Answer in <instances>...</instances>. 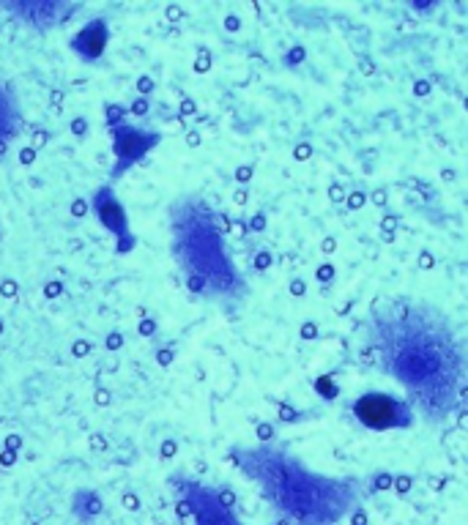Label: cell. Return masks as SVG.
I'll return each mask as SVG.
<instances>
[{
  "instance_id": "1",
  "label": "cell",
  "mask_w": 468,
  "mask_h": 525,
  "mask_svg": "<svg viewBox=\"0 0 468 525\" xmlns=\"http://www.w3.org/2000/svg\"><path fill=\"white\" fill-rule=\"evenodd\" d=\"M392 315L406 329V340L375 320V353L381 356L384 370L414 392L422 411L449 413L463 378L460 348L452 340V331L427 304L411 301H386Z\"/></svg>"
},
{
  "instance_id": "2",
  "label": "cell",
  "mask_w": 468,
  "mask_h": 525,
  "mask_svg": "<svg viewBox=\"0 0 468 525\" xmlns=\"http://www.w3.org/2000/svg\"><path fill=\"white\" fill-rule=\"evenodd\" d=\"M356 422L367 430L386 433V430H408L414 424V408L411 402L397 400L386 392H367L351 405Z\"/></svg>"
},
{
  "instance_id": "3",
  "label": "cell",
  "mask_w": 468,
  "mask_h": 525,
  "mask_svg": "<svg viewBox=\"0 0 468 525\" xmlns=\"http://www.w3.org/2000/svg\"><path fill=\"white\" fill-rule=\"evenodd\" d=\"M110 137H113V154H115V165L110 170V181H118L121 175L129 170L132 165H137L146 154H151L156 145L162 143V134L159 132H148V129H137V126L121 124L110 129Z\"/></svg>"
},
{
  "instance_id": "4",
  "label": "cell",
  "mask_w": 468,
  "mask_h": 525,
  "mask_svg": "<svg viewBox=\"0 0 468 525\" xmlns=\"http://www.w3.org/2000/svg\"><path fill=\"white\" fill-rule=\"evenodd\" d=\"M91 214H96V219L102 222L104 230H110L118 241H126L132 238V230H129V217H126V208L121 206V200L115 197L113 184L99 186L91 197Z\"/></svg>"
},
{
  "instance_id": "5",
  "label": "cell",
  "mask_w": 468,
  "mask_h": 525,
  "mask_svg": "<svg viewBox=\"0 0 468 525\" xmlns=\"http://www.w3.org/2000/svg\"><path fill=\"white\" fill-rule=\"evenodd\" d=\"M184 504L189 506V515H198L200 525H241L236 517H230L228 509L217 501V493L211 490L195 487V495L184 498Z\"/></svg>"
},
{
  "instance_id": "6",
  "label": "cell",
  "mask_w": 468,
  "mask_h": 525,
  "mask_svg": "<svg viewBox=\"0 0 468 525\" xmlns=\"http://www.w3.org/2000/svg\"><path fill=\"white\" fill-rule=\"evenodd\" d=\"M3 9L17 11V14H25L28 17V25H39V28H50V25H61L69 14L80 9V6H69V3H3Z\"/></svg>"
},
{
  "instance_id": "7",
  "label": "cell",
  "mask_w": 468,
  "mask_h": 525,
  "mask_svg": "<svg viewBox=\"0 0 468 525\" xmlns=\"http://www.w3.org/2000/svg\"><path fill=\"white\" fill-rule=\"evenodd\" d=\"M107 39H110V31H107V22L94 20L85 25L83 31L77 33L72 39V50L85 58V61H99L107 50Z\"/></svg>"
},
{
  "instance_id": "8",
  "label": "cell",
  "mask_w": 468,
  "mask_h": 525,
  "mask_svg": "<svg viewBox=\"0 0 468 525\" xmlns=\"http://www.w3.org/2000/svg\"><path fill=\"white\" fill-rule=\"evenodd\" d=\"M17 124H20V118L11 104V96L0 88V140H14Z\"/></svg>"
},
{
  "instance_id": "9",
  "label": "cell",
  "mask_w": 468,
  "mask_h": 525,
  "mask_svg": "<svg viewBox=\"0 0 468 525\" xmlns=\"http://www.w3.org/2000/svg\"><path fill=\"white\" fill-rule=\"evenodd\" d=\"M74 512L80 517H96L99 512H102V498L96 493H91V490H80V493L74 495Z\"/></svg>"
},
{
  "instance_id": "10",
  "label": "cell",
  "mask_w": 468,
  "mask_h": 525,
  "mask_svg": "<svg viewBox=\"0 0 468 525\" xmlns=\"http://www.w3.org/2000/svg\"><path fill=\"white\" fill-rule=\"evenodd\" d=\"M126 115L129 113H126L124 104H104V124H107V129H115V126L124 124Z\"/></svg>"
},
{
  "instance_id": "11",
  "label": "cell",
  "mask_w": 468,
  "mask_h": 525,
  "mask_svg": "<svg viewBox=\"0 0 468 525\" xmlns=\"http://www.w3.org/2000/svg\"><path fill=\"white\" fill-rule=\"evenodd\" d=\"M315 389H318V394H321L323 400H334V397L340 394V386L332 383V375H321V378L315 381Z\"/></svg>"
},
{
  "instance_id": "12",
  "label": "cell",
  "mask_w": 468,
  "mask_h": 525,
  "mask_svg": "<svg viewBox=\"0 0 468 525\" xmlns=\"http://www.w3.org/2000/svg\"><path fill=\"white\" fill-rule=\"evenodd\" d=\"M124 342H126L124 334L118 329L107 331V337H104V350H107V353H118V350L124 348Z\"/></svg>"
},
{
  "instance_id": "13",
  "label": "cell",
  "mask_w": 468,
  "mask_h": 525,
  "mask_svg": "<svg viewBox=\"0 0 468 525\" xmlns=\"http://www.w3.org/2000/svg\"><path fill=\"white\" fill-rule=\"evenodd\" d=\"M271 266H274V255H271L269 249L255 252V258H252V268H255V271H269Z\"/></svg>"
},
{
  "instance_id": "14",
  "label": "cell",
  "mask_w": 468,
  "mask_h": 525,
  "mask_svg": "<svg viewBox=\"0 0 468 525\" xmlns=\"http://www.w3.org/2000/svg\"><path fill=\"white\" fill-rule=\"evenodd\" d=\"M274 435H277V427L271 422H255V438L260 443H269L274 441Z\"/></svg>"
},
{
  "instance_id": "15",
  "label": "cell",
  "mask_w": 468,
  "mask_h": 525,
  "mask_svg": "<svg viewBox=\"0 0 468 525\" xmlns=\"http://www.w3.org/2000/svg\"><path fill=\"white\" fill-rule=\"evenodd\" d=\"M135 85H137V93H140L143 99H148V96L156 91V80L151 77V74H140Z\"/></svg>"
},
{
  "instance_id": "16",
  "label": "cell",
  "mask_w": 468,
  "mask_h": 525,
  "mask_svg": "<svg viewBox=\"0 0 468 525\" xmlns=\"http://www.w3.org/2000/svg\"><path fill=\"white\" fill-rule=\"evenodd\" d=\"M126 113L135 115V118H143V115L151 113V102H148V99H143V96H137L135 102L126 107Z\"/></svg>"
},
{
  "instance_id": "17",
  "label": "cell",
  "mask_w": 468,
  "mask_h": 525,
  "mask_svg": "<svg viewBox=\"0 0 468 525\" xmlns=\"http://www.w3.org/2000/svg\"><path fill=\"white\" fill-rule=\"evenodd\" d=\"M367 200H370V195L362 192V189H356V192H351V195L345 197V206L351 208V211H359V208L367 206Z\"/></svg>"
},
{
  "instance_id": "18",
  "label": "cell",
  "mask_w": 468,
  "mask_h": 525,
  "mask_svg": "<svg viewBox=\"0 0 468 525\" xmlns=\"http://www.w3.org/2000/svg\"><path fill=\"white\" fill-rule=\"evenodd\" d=\"M211 63H214V58H211V52H208L206 47H200L198 58H195V72H198V74L211 72Z\"/></svg>"
},
{
  "instance_id": "19",
  "label": "cell",
  "mask_w": 468,
  "mask_h": 525,
  "mask_svg": "<svg viewBox=\"0 0 468 525\" xmlns=\"http://www.w3.org/2000/svg\"><path fill=\"white\" fill-rule=\"evenodd\" d=\"M334 277H337V268H334V263H321L318 271H315V279H318L321 285H329V282H334Z\"/></svg>"
},
{
  "instance_id": "20",
  "label": "cell",
  "mask_w": 468,
  "mask_h": 525,
  "mask_svg": "<svg viewBox=\"0 0 468 525\" xmlns=\"http://www.w3.org/2000/svg\"><path fill=\"white\" fill-rule=\"evenodd\" d=\"M91 353H94V342H88V340H74L72 342L74 359H88Z\"/></svg>"
},
{
  "instance_id": "21",
  "label": "cell",
  "mask_w": 468,
  "mask_h": 525,
  "mask_svg": "<svg viewBox=\"0 0 468 525\" xmlns=\"http://www.w3.org/2000/svg\"><path fill=\"white\" fill-rule=\"evenodd\" d=\"M397 227H400V219H397L395 214H386V217L381 219V233H384L386 241H392V238H395Z\"/></svg>"
},
{
  "instance_id": "22",
  "label": "cell",
  "mask_w": 468,
  "mask_h": 525,
  "mask_svg": "<svg viewBox=\"0 0 468 525\" xmlns=\"http://www.w3.org/2000/svg\"><path fill=\"white\" fill-rule=\"evenodd\" d=\"M69 129H72L74 137H85V134L91 132V121H88L85 115H77V118H72V124H69Z\"/></svg>"
},
{
  "instance_id": "23",
  "label": "cell",
  "mask_w": 468,
  "mask_h": 525,
  "mask_svg": "<svg viewBox=\"0 0 468 525\" xmlns=\"http://www.w3.org/2000/svg\"><path fill=\"white\" fill-rule=\"evenodd\" d=\"M266 227H269V219H266L263 211H258L255 217L247 219V230H250V233H266Z\"/></svg>"
},
{
  "instance_id": "24",
  "label": "cell",
  "mask_w": 468,
  "mask_h": 525,
  "mask_svg": "<svg viewBox=\"0 0 468 525\" xmlns=\"http://www.w3.org/2000/svg\"><path fill=\"white\" fill-rule=\"evenodd\" d=\"M156 329H159V323H156L154 318H140V323H137V334H140V337H154L156 334Z\"/></svg>"
},
{
  "instance_id": "25",
  "label": "cell",
  "mask_w": 468,
  "mask_h": 525,
  "mask_svg": "<svg viewBox=\"0 0 468 525\" xmlns=\"http://www.w3.org/2000/svg\"><path fill=\"white\" fill-rule=\"evenodd\" d=\"M252 175H255V167L252 165H239L233 170V178H236V184L247 186L252 181Z\"/></svg>"
},
{
  "instance_id": "26",
  "label": "cell",
  "mask_w": 468,
  "mask_h": 525,
  "mask_svg": "<svg viewBox=\"0 0 468 525\" xmlns=\"http://www.w3.org/2000/svg\"><path fill=\"white\" fill-rule=\"evenodd\" d=\"M392 487L397 490V495H406V493H411V487H414V479H411L408 474H400V476H395V479H392Z\"/></svg>"
},
{
  "instance_id": "27",
  "label": "cell",
  "mask_w": 468,
  "mask_h": 525,
  "mask_svg": "<svg viewBox=\"0 0 468 525\" xmlns=\"http://www.w3.org/2000/svg\"><path fill=\"white\" fill-rule=\"evenodd\" d=\"M280 422H299V419H302V413L296 411V408H291V405H288V402H280Z\"/></svg>"
},
{
  "instance_id": "28",
  "label": "cell",
  "mask_w": 468,
  "mask_h": 525,
  "mask_svg": "<svg viewBox=\"0 0 468 525\" xmlns=\"http://www.w3.org/2000/svg\"><path fill=\"white\" fill-rule=\"evenodd\" d=\"M88 214H91V206H88V200H83V197H74L72 217L74 219H85Z\"/></svg>"
},
{
  "instance_id": "29",
  "label": "cell",
  "mask_w": 468,
  "mask_h": 525,
  "mask_svg": "<svg viewBox=\"0 0 468 525\" xmlns=\"http://www.w3.org/2000/svg\"><path fill=\"white\" fill-rule=\"evenodd\" d=\"M0 296H3V299L14 301L17 296H20V285H17L14 279H6V282L0 285Z\"/></svg>"
},
{
  "instance_id": "30",
  "label": "cell",
  "mask_w": 468,
  "mask_h": 525,
  "mask_svg": "<svg viewBox=\"0 0 468 525\" xmlns=\"http://www.w3.org/2000/svg\"><path fill=\"white\" fill-rule=\"evenodd\" d=\"M318 323H312V320H307V323H302V329H299V337H302L304 342H310V340H318Z\"/></svg>"
},
{
  "instance_id": "31",
  "label": "cell",
  "mask_w": 468,
  "mask_h": 525,
  "mask_svg": "<svg viewBox=\"0 0 468 525\" xmlns=\"http://www.w3.org/2000/svg\"><path fill=\"white\" fill-rule=\"evenodd\" d=\"M63 293V282L61 279H50L47 285H44V299H58Z\"/></svg>"
},
{
  "instance_id": "32",
  "label": "cell",
  "mask_w": 468,
  "mask_h": 525,
  "mask_svg": "<svg viewBox=\"0 0 468 525\" xmlns=\"http://www.w3.org/2000/svg\"><path fill=\"white\" fill-rule=\"evenodd\" d=\"M173 359H176V350L173 348L156 350V364H159V367H170V364H173Z\"/></svg>"
},
{
  "instance_id": "33",
  "label": "cell",
  "mask_w": 468,
  "mask_h": 525,
  "mask_svg": "<svg viewBox=\"0 0 468 525\" xmlns=\"http://www.w3.org/2000/svg\"><path fill=\"white\" fill-rule=\"evenodd\" d=\"M312 151H315V148H312L310 143L293 145V159H296V162H307V159L312 156Z\"/></svg>"
},
{
  "instance_id": "34",
  "label": "cell",
  "mask_w": 468,
  "mask_h": 525,
  "mask_svg": "<svg viewBox=\"0 0 468 525\" xmlns=\"http://www.w3.org/2000/svg\"><path fill=\"white\" fill-rule=\"evenodd\" d=\"M225 225H228V230H233V233H236V238L250 236V230H247V222H244V219H228Z\"/></svg>"
},
{
  "instance_id": "35",
  "label": "cell",
  "mask_w": 468,
  "mask_h": 525,
  "mask_svg": "<svg viewBox=\"0 0 468 525\" xmlns=\"http://www.w3.org/2000/svg\"><path fill=\"white\" fill-rule=\"evenodd\" d=\"M176 452H178V443L173 441V438H167V441H162V446H159V457H162V460L176 457Z\"/></svg>"
},
{
  "instance_id": "36",
  "label": "cell",
  "mask_w": 468,
  "mask_h": 525,
  "mask_svg": "<svg viewBox=\"0 0 468 525\" xmlns=\"http://www.w3.org/2000/svg\"><path fill=\"white\" fill-rule=\"evenodd\" d=\"M304 58H307L304 47H293V50L285 55V63H288V66H299V63H304Z\"/></svg>"
},
{
  "instance_id": "37",
  "label": "cell",
  "mask_w": 468,
  "mask_h": 525,
  "mask_svg": "<svg viewBox=\"0 0 468 525\" xmlns=\"http://www.w3.org/2000/svg\"><path fill=\"white\" fill-rule=\"evenodd\" d=\"M36 156H39V151H36V148H33V145H25V148H22L20 151V165H33V162H36Z\"/></svg>"
},
{
  "instance_id": "38",
  "label": "cell",
  "mask_w": 468,
  "mask_h": 525,
  "mask_svg": "<svg viewBox=\"0 0 468 525\" xmlns=\"http://www.w3.org/2000/svg\"><path fill=\"white\" fill-rule=\"evenodd\" d=\"M345 197H348V192H345L343 184L329 186V200H332V203H345Z\"/></svg>"
},
{
  "instance_id": "39",
  "label": "cell",
  "mask_w": 468,
  "mask_h": 525,
  "mask_svg": "<svg viewBox=\"0 0 468 525\" xmlns=\"http://www.w3.org/2000/svg\"><path fill=\"white\" fill-rule=\"evenodd\" d=\"M392 479H395V476L386 474V471H381V474H375L373 487L375 490H389V487H392Z\"/></svg>"
},
{
  "instance_id": "40",
  "label": "cell",
  "mask_w": 468,
  "mask_h": 525,
  "mask_svg": "<svg viewBox=\"0 0 468 525\" xmlns=\"http://www.w3.org/2000/svg\"><path fill=\"white\" fill-rule=\"evenodd\" d=\"M291 296H296V299H302V296H307V282L304 279H291Z\"/></svg>"
},
{
  "instance_id": "41",
  "label": "cell",
  "mask_w": 468,
  "mask_h": 525,
  "mask_svg": "<svg viewBox=\"0 0 468 525\" xmlns=\"http://www.w3.org/2000/svg\"><path fill=\"white\" fill-rule=\"evenodd\" d=\"M222 25H225V31L239 33V31H241V17H239V14H228V17H225V22H222Z\"/></svg>"
},
{
  "instance_id": "42",
  "label": "cell",
  "mask_w": 468,
  "mask_h": 525,
  "mask_svg": "<svg viewBox=\"0 0 468 525\" xmlns=\"http://www.w3.org/2000/svg\"><path fill=\"white\" fill-rule=\"evenodd\" d=\"M94 402L99 405V408H104V405H110V402H113V394H110V389H96Z\"/></svg>"
},
{
  "instance_id": "43",
  "label": "cell",
  "mask_w": 468,
  "mask_h": 525,
  "mask_svg": "<svg viewBox=\"0 0 468 525\" xmlns=\"http://www.w3.org/2000/svg\"><path fill=\"white\" fill-rule=\"evenodd\" d=\"M233 203H236V206H247V203H250V192H247V186H239V189L233 192Z\"/></svg>"
},
{
  "instance_id": "44",
  "label": "cell",
  "mask_w": 468,
  "mask_h": 525,
  "mask_svg": "<svg viewBox=\"0 0 468 525\" xmlns=\"http://www.w3.org/2000/svg\"><path fill=\"white\" fill-rule=\"evenodd\" d=\"M165 17H167V22H181V17H184V9L173 3V6H167L165 9Z\"/></svg>"
},
{
  "instance_id": "45",
  "label": "cell",
  "mask_w": 468,
  "mask_h": 525,
  "mask_svg": "<svg viewBox=\"0 0 468 525\" xmlns=\"http://www.w3.org/2000/svg\"><path fill=\"white\" fill-rule=\"evenodd\" d=\"M195 113H198V102L189 99V96H184V99H181V115H195Z\"/></svg>"
},
{
  "instance_id": "46",
  "label": "cell",
  "mask_w": 468,
  "mask_h": 525,
  "mask_svg": "<svg viewBox=\"0 0 468 525\" xmlns=\"http://www.w3.org/2000/svg\"><path fill=\"white\" fill-rule=\"evenodd\" d=\"M121 501H124V506L129 509V512H137V509H140V498H137L135 493H124Z\"/></svg>"
},
{
  "instance_id": "47",
  "label": "cell",
  "mask_w": 468,
  "mask_h": 525,
  "mask_svg": "<svg viewBox=\"0 0 468 525\" xmlns=\"http://www.w3.org/2000/svg\"><path fill=\"white\" fill-rule=\"evenodd\" d=\"M0 465H3V468H11V465H17V452H9V449H3V452H0Z\"/></svg>"
},
{
  "instance_id": "48",
  "label": "cell",
  "mask_w": 468,
  "mask_h": 525,
  "mask_svg": "<svg viewBox=\"0 0 468 525\" xmlns=\"http://www.w3.org/2000/svg\"><path fill=\"white\" fill-rule=\"evenodd\" d=\"M33 140H36V145H33V148L39 151V148H44V145L50 143V134L44 132V129H36V132H33Z\"/></svg>"
},
{
  "instance_id": "49",
  "label": "cell",
  "mask_w": 468,
  "mask_h": 525,
  "mask_svg": "<svg viewBox=\"0 0 468 525\" xmlns=\"http://www.w3.org/2000/svg\"><path fill=\"white\" fill-rule=\"evenodd\" d=\"M436 266V258L430 255V252H419V268H425V271H430V268Z\"/></svg>"
},
{
  "instance_id": "50",
  "label": "cell",
  "mask_w": 468,
  "mask_h": 525,
  "mask_svg": "<svg viewBox=\"0 0 468 525\" xmlns=\"http://www.w3.org/2000/svg\"><path fill=\"white\" fill-rule=\"evenodd\" d=\"M433 91V85H430V80H416L414 83V93L416 96H427V93Z\"/></svg>"
},
{
  "instance_id": "51",
  "label": "cell",
  "mask_w": 468,
  "mask_h": 525,
  "mask_svg": "<svg viewBox=\"0 0 468 525\" xmlns=\"http://www.w3.org/2000/svg\"><path fill=\"white\" fill-rule=\"evenodd\" d=\"M200 143H203V134H200L198 129H189V132H187V145H189V148H198Z\"/></svg>"
},
{
  "instance_id": "52",
  "label": "cell",
  "mask_w": 468,
  "mask_h": 525,
  "mask_svg": "<svg viewBox=\"0 0 468 525\" xmlns=\"http://www.w3.org/2000/svg\"><path fill=\"white\" fill-rule=\"evenodd\" d=\"M6 449H9V452H20L22 435H9V438H6Z\"/></svg>"
},
{
  "instance_id": "53",
  "label": "cell",
  "mask_w": 468,
  "mask_h": 525,
  "mask_svg": "<svg viewBox=\"0 0 468 525\" xmlns=\"http://www.w3.org/2000/svg\"><path fill=\"white\" fill-rule=\"evenodd\" d=\"M50 104L55 113H61V104H63V91H52L50 93Z\"/></svg>"
},
{
  "instance_id": "54",
  "label": "cell",
  "mask_w": 468,
  "mask_h": 525,
  "mask_svg": "<svg viewBox=\"0 0 468 525\" xmlns=\"http://www.w3.org/2000/svg\"><path fill=\"white\" fill-rule=\"evenodd\" d=\"M321 252L323 255H334V252H337V241H334V238H323Z\"/></svg>"
},
{
  "instance_id": "55",
  "label": "cell",
  "mask_w": 468,
  "mask_h": 525,
  "mask_svg": "<svg viewBox=\"0 0 468 525\" xmlns=\"http://www.w3.org/2000/svg\"><path fill=\"white\" fill-rule=\"evenodd\" d=\"M370 200H373L375 206H386V192H384V189H375Z\"/></svg>"
},
{
  "instance_id": "56",
  "label": "cell",
  "mask_w": 468,
  "mask_h": 525,
  "mask_svg": "<svg viewBox=\"0 0 468 525\" xmlns=\"http://www.w3.org/2000/svg\"><path fill=\"white\" fill-rule=\"evenodd\" d=\"M91 449H94V452H104V449H107V441H104V435H96L94 441H91Z\"/></svg>"
},
{
  "instance_id": "57",
  "label": "cell",
  "mask_w": 468,
  "mask_h": 525,
  "mask_svg": "<svg viewBox=\"0 0 468 525\" xmlns=\"http://www.w3.org/2000/svg\"><path fill=\"white\" fill-rule=\"evenodd\" d=\"M354 525H367V512L364 509H359L354 515Z\"/></svg>"
},
{
  "instance_id": "58",
  "label": "cell",
  "mask_w": 468,
  "mask_h": 525,
  "mask_svg": "<svg viewBox=\"0 0 468 525\" xmlns=\"http://www.w3.org/2000/svg\"><path fill=\"white\" fill-rule=\"evenodd\" d=\"M362 72L364 74H373L375 69H373V61H370V58H362Z\"/></svg>"
},
{
  "instance_id": "59",
  "label": "cell",
  "mask_w": 468,
  "mask_h": 525,
  "mask_svg": "<svg viewBox=\"0 0 468 525\" xmlns=\"http://www.w3.org/2000/svg\"><path fill=\"white\" fill-rule=\"evenodd\" d=\"M3 331H6V326H3V320H0V334H3Z\"/></svg>"
}]
</instances>
